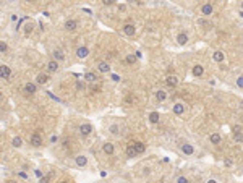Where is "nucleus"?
<instances>
[{
	"instance_id": "obj_35",
	"label": "nucleus",
	"mask_w": 243,
	"mask_h": 183,
	"mask_svg": "<svg viewBox=\"0 0 243 183\" xmlns=\"http://www.w3.org/2000/svg\"><path fill=\"white\" fill-rule=\"evenodd\" d=\"M85 88V86H83V84L81 83H76V89H78V91H81V89Z\"/></svg>"
},
{
	"instance_id": "obj_12",
	"label": "nucleus",
	"mask_w": 243,
	"mask_h": 183,
	"mask_svg": "<svg viewBox=\"0 0 243 183\" xmlns=\"http://www.w3.org/2000/svg\"><path fill=\"white\" fill-rule=\"evenodd\" d=\"M85 79L89 81V83H96L97 81V75L93 73V71H88V73H85Z\"/></svg>"
},
{
	"instance_id": "obj_16",
	"label": "nucleus",
	"mask_w": 243,
	"mask_h": 183,
	"mask_svg": "<svg viewBox=\"0 0 243 183\" xmlns=\"http://www.w3.org/2000/svg\"><path fill=\"white\" fill-rule=\"evenodd\" d=\"M186 41H188V36L185 34V33H182V34L177 36V42H178L180 45H185L186 44Z\"/></svg>"
},
{
	"instance_id": "obj_6",
	"label": "nucleus",
	"mask_w": 243,
	"mask_h": 183,
	"mask_svg": "<svg viewBox=\"0 0 243 183\" xmlns=\"http://www.w3.org/2000/svg\"><path fill=\"white\" fill-rule=\"evenodd\" d=\"M29 141H31V144H33V146H41V144H42V138H41L39 133H34L33 136H31Z\"/></svg>"
},
{
	"instance_id": "obj_2",
	"label": "nucleus",
	"mask_w": 243,
	"mask_h": 183,
	"mask_svg": "<svg viewBox=\"0 0 243 183\" xmlns=\"http://www.w3.org/2000/svg\"><path fill=\"white\" fill-rule=\"evenodd\" d=\"M212 11H214V7L211 5V3H204V5L201 7V15H204V16L212 15Z\"/></svg>"
},
{
	"instance_id": "obj_9",
	"label": "nucleus",
	"mask_w": 243,
	"mask_h": 183,
	"mask_svg": "<svg viewBox=\"0 0 243 183\" xmlns=\"http://www.w3.org/2000/svg\"><path fill=\"white\" fill-rule=\"evenodd\" d=\"M88 54H89V50L86 49V47H78V50H76V57L78 59H86Z\"/></svg>"
},
{
	"instance_id": "obj_25",
	"label": "nucleus",
	"mask_w": 243,
	"mask_h": 183,
	"mask_svg": "<svg viewBox=\"0 0 243 183\" xmlns=\"http://www.w3.org/2000/svg\"><path fill=\"white\" fill-rule=\"evenodd\" d=\"M156 97H157V100H165L167 99V92H165V91H157V92H156Z\"/></svg>"
},
{
	"instance_id": "obj_19",
	"label": "nucleus",
	"mask_w": 243,
	"mask_h": 183,
	"mask_svg": "<svg viewBox=\"0 0 243 183\" xmlns=\"http://www.w3.org/2000/svg\"><path fill=\"white\" fill-rule=\"evenodd\" d=\"M47 68H49V71H57L59 70V63L55 60H50L49 63H47Z\"/></svg>"
},
{
	"instance_id": "obj_39",
	"label": "nucleus",
	"mask_w": 243,
	"mask_h": 183,
	"mask_svg": "<svg viewBox=\"0 0 243 183\" xmlns=\"http://www.w3.org/2000/svg\"><path fill=\"white\" fill-rule=\"evenodd\" d=\"M208 183H217V182H216V180H209Z\"/></svg>"
},
{
	"instance_id": "obj_15",
	"label": "nucleus",
	"mask_w": 243,
	"mask_h": 183,
	"mask_svg": "<svg viewBox=\"0 0 243 183\" xmlns=\"http://www.w3.org/2000/svg\"><path fill=\"white\" fill-rule=\"evenodd\" d=\"M36 81H37V84H45L47 81H49V76H47L45 73H41V75H37Z\"/></svg>"
},
{
	"instance_id": "obj_8",
	"label": "nucleus",
	"mask_w": 243,
	"mask_h": 183,
	"mask_svg": "<svg viewBox=\"0 0 243 183\" xmlns=\"http://www.w3.org/2000/svg\"><path fill=\"white\" fill-rule=\"evenodd\" d=\"M78 28V21L76 20H68L67 23H65V29H68V31H75Z\"/></svg>"
},
{
	"instance_id": "obj_30",
	"label": "nucleus",
	"mask_w": 243,
	"mask_h": 183,
	"mask_svg": "<svg viewBox=\"0 0 243 183\" xmlns=\"http://www.w3.org/2000/svg\"><path fill=\"white\" fill-rule=\"evenodd\" d=\"M237 86L238 88H243V76H238L237 78Z\"/></svg>"
},
{
	"instance_id": "obj_40",
	"label": "nucleus",
	"mask_w": 243,
	"mask_h": 183,
	"mask_svg": "<svg viewBox=\"0 0 243 183\" xmlns=\"http://www.w3.org/2000/svg\"><path fill=\"white\" fill-rule=\"evenodd\" d=\"M8 183H15V182H13V180H10V182H8Z\"/></svg>"
},
{
	"instance_id": "obj_17",
	"label": "nucleus",
	"mask_w": 243,
	"mask_h": 183,
	"mask_svg": "<svg viewBox=\"0 0 243 183\" xmlns=\"http://www.w3.org/2000/svg\"><path fill=\"white\" fill-rule=\"evenodd\" d=\"M212 59L216 60V62H224V59H225V55H224V52L217 50V52H214V54H212Z\"/></svg>"
},
{
	"instance_id": "obj_11",
	"label": "nucleus",
	"mask_w": 243,
	"mask_h": 183,
	"mask_svg": "<svg viewBox=\"0 0 243 183\" xmlns=\"http://www.w3.org/2000/svg\"><path fill=\"white\" fill-rule=\"evenodd\" d=\"M25 92L26 94H34L36 92V84L34 83H26L25 84Z\"/></svg>"
},
{
	"instance_id": "obj_37",
	"label": "nucleus",
	"mask_w": 243,
	"mask_h": 183,
	"mask_svg": "<svg viewBox=\"0 0 243 183\" xmlns=\"http://www.w3.org/2000/svg\"><path fill=\"white\" fill-rule=\"evenodd\" d=\"M18 175H20V177H21V178H28V175H26V173H25V172H20V173H18Z\"/></svg>"
},
{
	"instance_id": "obj_36",
	"label": "nucleus",
	"mask_w": 243,
	"mask_h": 183,
	"mask_svg": "<svg viewBox=\"0 0 243 183\" xmlns=\"http://www.w3.org/2000/svg\"><path fill=\"white\" fill-rule=\"evenodd\" d=\"M102 3H104V5H112L114 2H110V0H102Z\"/></svg>"
},
{
	"instance_id": "obj_1",
	"label": "nucleus",
	"mask_w": 243,
	"mask_h": 183,
	"mask_svg": "<svg viewBox=\"0 0 243 183\" xmlns=\"http://www.w3.org/2000/svg\"><path fill=\"white\" fill-rule=\"evenodd\" d=\"M10 75H11L10 67H7V65H2V67H0V76H2V79H8Z\"/></svg>"
},
{
	"instance_id": "obj_29",
	"label": "nucleus",
	"mask_w": 243,
	"mask_h": 183,
	"mask_svg": "<svg viewBox=\"0 0 243 183\" xmlns=\"http://www.w3.org/2000/svg\"><path fill=\"white\" fill-rule=\"evenodd\" d=\"M0 52H2V54H5V52H7V44L3 42V41L0 42Z\"/></svg>"
},
{
	"instance_id": "obj_23",
	"label": "nucleus",
	"mask_w": 243,
	"mask_h": 183,
	"mask_svg": "<svg viewBox=\"0 0 243 183\" xmlns=\"http://www.w3.org/2000/svg\"><path fill=\"white\" fill-rule=\"evenodd\" d=\"M149 122H151V123H157L159 122V114L157 112H151V114H149Z\"/></svg>"
},
{
	"instance_id": "obj_28",
	"label": "nucleus",
	"mask_w": 243,
	"mask_h": 183,
	"mask_svg": "<svg viewBox=\"0 0 243 183\" xmlns=\"http://www.w3.org/2000/svg\"><path fill=\"white\" fill-rule=\"evenodd\" d=\"M54 57L57 60H63L65 59V55H63V52L62 50H54Z\"/></svg>"
},
{
	"instance_id": "obj_4",
	"label": "nucleus",
	"mask_w": 243,
	"mask_h": 183,
	"mask_svg": "<svg viewBox=\"0 0 243 183\" xmlns=\"http://www.w3.org/2000/svg\"><path fill=\"white\" fill-rule=\"evenodd\" d=\"M79 131H81V134L88 136V134L93 131V125H89V123H83L81 126H79Z\"/></svg>"
},
{
	"instance_id": "obj_21",
	"label": "nucleus",
	"mask_w": 243,
	"mask_h": 183,
	"mask_svg": "<svg viewBox=\"0 0 243 183\" xmlns=\"http://www.w3.org/2000/svg\"><path fill=\"white\" fill-rule=\"evenodd\" d=\"M136 57H138V55H134V54H128L126 55V63L128 65H133V63H136Z\"/></svg>"
},
{
	"instance_id": "obj_3",
	"label": "nucleus",
	"mask_w": 243,
	"mask_h": 183,
	"mask_svg": "<svg viewBox=\"0 0 243 183\" xmlns=\"http://www.w3.org/2000/svg\"><path fill=\"white\" fill-rule=\"evenodd\" d=\"M123 33L126 36H133L134 33H136V28H134V25H131V23H128V25L123 26Z\"/></svg>"
},
{
	"instance_id": "obj_27",
	"label": "nucleus",
	"mask_w": 243,
	"mask_h": 183,
	"mask_svg": "<svg viewBox=\"0 0 243 183\" xmlns=\"http://www.w3.org/2000/svg\"><path fill=\"white\" fill-rule=\"evenodd\" d=\"M182 151H183L185 154H193V146H190V144H183V148H182Z\"/></svg>"
},
{
	"instance_id": "obj_41",
	"label": "nucleus",
	"mask_w": 243,
	"mask_h": 183,
	"mask_svg": "<svg viewBox=\"0 0 243 183\" xmlns=\"http://www.w3.org/2000/svg\"><path fill=\"white\" fill-rule=\"evenodd\" d=\"M60 183H68V182H65V180H63V182H60Z\"/></svg>"
},
{
	"instance_id": "obj_32",
	"label": "nucleus",
	"mask_w": 243,
	"mask_h": 183,
	"mask_svg": "<svg viewBox=\"0 0 243 183\" xmlns=\"http://www.w3.org/2000/svg\"><path fill=\"white\" fill-rule=\"evenodd\" d=\"M177 183H188V180H186L185 177H178L177 178Z\"/></svg>"
},
{
	"instance_id": "obj_5",
	"label": "nucleus",
	"mask_w": 243,
	"mask_h": 183,
	"mask_svg": "<svg viewBox=\"0 0 243 183\" xmlns=\"http://www.w3.org/2000/svg\"><path fill=\"white\" fill-rule=\"evenodd\" d=\"M75 162H76V165H78V167H85L86 164H88V159H86L83 154H79V156H76V157H75Z\"/></svg>"
},
{
	"instance_id": "obj_20",
	"label": "nucleus",
	"mask_w": 243,
	"mask_h": 183,
	"mask_svg": "<svg viewBox=\"0 0 243 183\" xmlns=\"http://www.w3.org/2000/svg\"><path fill=\"white\" fill-rule=\"evenodd\" d=\"M209 139H211V143H212V144H220V141H222V139H220V134H217V133L211 134Z\"/></svg>"
},
{
	"instance_id": "obj_14",
	"label": "nucleus",
	"mask_w": 243,
	"mask_h": 183,
	"mask_svg": "<svg viewBox=\"0 0 243 183\" xmlns=\"http://www.w3.org/2000/svg\"><path fill=\"white\" fill-rule=\"evenodd\" d=\"M203 73H204L203 65H194L193 67V75L194 76H203Z\"/></svg>"
},
{
	"instance_id": "obj_13",
	"label": "nucleus",
	"mask_w": 243,
	"mask_h": 183,
	"mask_svg": "<svg viewBox=\"0 0 243 183\" xmlns=\"http://www.w3.org/2000/svg\"><path fill=\"white\" fill-rule=\"evenodd\" d=\"M133 148L136 149V152H138V154H143L144 151H146V146H144L141 141H136V143H133Z\"/></svg>"
},
{
	"instance_id": "obj_22",
	"label": "nucleus",
	"mask_w": 243,
	"mask_h": 183,
	"mask_svg": "<svg viewBox=\"0 0 243 183\" xmlns=\"http://www.w3.org/2000/svg\"><path fill=\"white\" fill-rule=\"evenodd\" d=\"M104 152L105 154H114V144H110V143H105L104 144Z\"/></svg>"
},
{
	"instance_id": "obj_33",
	"label": "nucleus",
	"mask_w": 243,
	"mask_h": 183,
	"mask_svg": "<svg viewBox=\"0 0 243 183\" xmlns=\"http://www.w3.org/2000/svg\"><path fill=\"white\" fill-rule=\"evenodd\" d=\"M39 183H49V177H42L39 180Z\"/></svg>"
},
{
	"instance_id": "obj_38",
	"label": "nucleus",
	"mask_w": 243,
	"mask_h": 183,
	"mask_svg": "<svg viewBox=\"0 0 243 183\" xmlns=\"http://www.w3.org/2000/svg\"><path fill=\"white\" fill-rule=\"evenodd\" d=\"M36 175H37L39 178H42V172H41V170H36Z\"/></svg>"
},
{
	"instance_id": "obj_18",
	"label": "nucleus",
	"mask_w": 243,
	"mask_h": 183,
	"mask_svg": "<svg viewBox=\"0 0 243 183\" xmlns=\"http://www.w3.org/2000/svg\"><path fill=\"white\" fill-rule=\"evenodd\" d=\"M136 149L133 148V144H130V146H126V156L128 157H136Z\"/></svg>"
},
{
	"instance_id": "obj_31",
	"label": "nucleus",
	"mask_w": 243,
	"mask_h": 183,
	"mask_svg": "<svg viewBox=\"0 0 243 183\" xmlns=\"http://www.w3.org/2000/svg\"><path fill=\"white\" fill-rule=\"evenodd\" d=\"M31 31H33V25H26L25 33H26V34H31Z\"/></svg>"
},
{
	"instance_id": "obj_10",
	"label": "nucleus",
	"mask_w": 243,
	"mask_h": 183,
	"mask_svg": "<svg viewBox=\"0 0 243 183\" xmlns=\"http://www.w3.org/2000/svg\"><path fill=\"white\" fill-rule=\"evenodd\" d=\"M97 68H99L101 73H109V71H110V65L107 63V62H101V63L97 65Z\"/></svg>"
},
{
	"instance_id": "obj_34",
	"label": "nucleus",
	"mask_w": 243,
	"mask_h": 183,
	"mask_svg": "<svg viewBox=\"0 0 243 183\" xmlns=\"http://www.w3.org/2000/svg\"><path fill=\"white\" fill-rule=\"evenodd\" d=\"M134 100H136V99H134L133 96H128V97H126V102H130V104H131V102H134Z\"/></svg>"
},
{
	"instance_id": "obj_7",
	"label": "nucleus",
	"mask_w": 243,
	"mask_h": 183,
	"mask_svg": "<svg viewBox=\"0 0 243 183\" xmlns=\"http://www.w3.org/2000/svg\"><path fill=\"white\" fill-rule=\"evenodd\" d=\"M165 83L169 84V86H172V88H174V86H177V84H178V78H177L175 75H169V76L165 78Z\"/></svg>"
},
{
	"instance_id": "obj_24",
	"label": "nucleus",
	"mask_w": 243,
	"mask_h": 183,
	"mask_svg": "<svg viewBox=\"0 0 243 183\" xmlns=\"http://www.w3.org/2000/svg\"><path fill=\"white\" fill-rule=\"evenodd\" d=\"M183 110H185V107H183L182 104H175V105H174V112H175L177 115H182V114H183Z\"/></svg>"
},
{
	"instance_id": "obj_26",
	"label": "nucleus",
	"mask_w": 243,
	"mask_h": 183,
	"mask_svg": "<svg viewBox=\"0 0 243 183\" xmlns=\"http://www.w3.org/2000/svg\"><path fill=\"white\" fill-rule=\"evenodd\" d=\"M11 144H13L15 148H20L21 144H23V139H21L20 136H15V138L11 139Z\"/></svg>"
}]
</instances>
